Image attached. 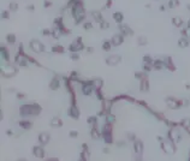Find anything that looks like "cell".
I'll list each match as a JSON object with an SVG mask.
<instances>
[{
  "instance_id": "cell-1",
  "label": "cell",
  "mask_w": 190,
  "mask_h": 161,
  "mask_svg": "<svg viewBox=\"0 0 190 161\" xmlns=\"http://www.w3.org/2000/svg\"><path fill=\"white\" fill-rule=\"evenodd\" d=\"M41 113V107L38 103H27V105L21 106L19 108V114L22 117H35Z\"/></svg>"
},
{
  "instance_id": "cell-2",
  "label": "cell",
  "mask_w": 190,
  "mask_h": 161,
  "mask_svg": "<svg viewBox=\"0 0 190 161\" xmlns=\"http://www.w3.org/2000/svg\"><path fill=\"white\" fill-rule=\"evenodd\" d=\"M71 13L73 19H75L76 24H79L81 22H83V19L85 18V11H84L82 0H78L77 3L71 7Z\"/></svg>"
},
{
  "instance_id": "cell-3",
  "label": "cell",
  "mask_w": 190,
  "mask_h": 161,
  "mask_svg": "<svg viewBox=\"0 0 190 161\" xmlns=\"http://www.w3.org/2000/svg\"><path fill=\"white\" fill-rule=\"evenodd\" d=\"M101 138H103V142L107 144H111L113 142L112 138V124L111 123H106L103 125L102 130H101Z\"/></svg>"
},
{
  "instance_id": "cell-4",
  "label": "cell",
  "mask_w": 190,
  "mask_h": 161,
  "mask_svg": "<svg viewBox=\"0 0 190 161\" xmlns=\"http://www.w3.org/2000/svg\"><path fill=\"white\" fill-rule=\"evenodd\" d=\"M161 148L162 150L166 153V154H175L176 153V144L175 142L170 139L167 137L166 139H162L161 141Z\"/></svg>"
},
{
  "instance_id": "cell-5",
  "label": "cell",
  "mask_w": 190,
  "mask_h": 161,
  "mask_svg": "<svg viewBox=\"0 0 190 161\" xmlns=\"http://www.w3.org/2000/svg\"><path fill=\"white\" fill-rule=\"evenodd\" d=\"M81 83H82V93L85 96L90 95L93 93V90H95L93 80H81Z\"/></svg>"
},
{
  "instance_id": "cell-6",
  "label": "cell",
  "mask_w": 190,
  "mask_h": 161,
  "mask_svg": "<svg viewBox=\"0 0 190 161\" xmlns=\"http://www.w3.org/2000/svg\"><path fill=\"white\" fill-rule=\"evenodd\" d=\"M166 103H167V106L171 109H177L184 105V101L183 100H177L175 97H167L166 99Z\"/></svg>"
},
{
  "instance_id": "cell-7",
  "label": "cell",
  "mask_w": 190,
  "mask_h": 161,
  "mask_svg": "<svg viewBox=\"0 0 190 161\" xmlns=\"http://www.w3.org/2000/svg\"><path fill=\"white\" fill-rule=\"evenodd\" d=\"M69 49H70V52H81L82 49H84V45L82 42V37H77V40L72 45L69 46Z\"/></svg>"
},
{
  "instance_id": "cell-8",
  "label": "cell",
  "mask_w": 190,
  "mask_h": 161,
  "mask_svg": "<svg viewBox=\"0 0 190 161\" xmlns=\"http://www.w3.org/2000/svg\"><path fill=\"white\" fill-rule=\"evenodd\" d=\"M30 48L33 49V52H35V53L45 52V46L41 44L39 40H31L30 41Z\"/></svg>"
},
{
  "instance_id": "cell-9",
  "label": "cell",
  "mask_w": 190,
  "mask_h": 161,
  "mask_svg": "<svg viewBox=\"0 0 190 161\" xmlns=\"http://www.w3.org/2000/svg\"><path fill=\"white\" fill-rule=\"evenodd\" d=\"M167 137L170 139H172L173 142H179L181 141V138H182V136H181V133L178 132L177 131V129H175V127H171L170 130H168V132H167Z\"/></svg>"
},
{
  "instance_id": "cell-10",
  "label": "cell",
  "mask_w": 190,
  "mask_h": 161,
  "mask_svg": "<svg viewBox=\"0 0 190 161\" xmlns=\"http://www.w3.org/2000/svg\"><path fill=\"white\" fill-rule=\"evenodd\" d=\"M118 28L120 30V34H123L124 36H132L134 35V30L126 24H123V23H119Z\"/></svg>"
},
{
  "instance_id": "cell-11",
  "label": "cell",
  "mask_w": 190,
  "mask_h": 161,
  "mask_svg": "<svg viewBox=\"0 0 190 161\" xmlns=\"http://www.w3.org/2000/svg\"><path fill=\"white\" fill-rule=\"evenodd\" d=\"M120 60H122V57L120 55H118V54H112V55H109L108 58L106 59V64L109 66H115L120 63Z\"/></svg>"
},
{
  "instance_id": "cell-12",
  "label": "cell",
  "mask_w": 190,
  "mask_h": 161,
  "mask_svg": "<svg viewBox=\"0 0 190 161\" xmlns=\"http://www.w3.org/2000/svg\"><path fill=\"white\" fill-rule=\"evenodd\" d=\"M135 153H136V159L141 160V156H142V152H143V143L141 139H136L135 141Z\"/></svg>"
},
{
  "instance_id": "cell-13",
  "label": "cell",
  "mask_w": 190,
  "mask_h": 161,
  "mask_svg": "<svg viewBox=\"0 0 190 161\" xmlns=\"http://www.w3.org/2000/svg\"><path fill=\"white\" fill-rule=\"evenodd\" d=\"M16 73H17V70H16L13 66H10V67H4L3 71H1V75H3L4 77H6V78L13 77Z\"/></svg>"
},
{
  "instance_id": "cell-14",
  "label": "cell",
  "mask_w": 190,
  "mask_h": 161,
  "mask_svg": "<svg viewBox=\"0 0 190 161\" xmlns=\"http://www.w3.org/2000/svg\"><path fill=\"white\" fill-rule=\"evenodd\" d=\"M123 41H124V35L123 34H115L113 35V37L111 39V42H112L113 46H120L123 44Z\"/></svg>"
},
{
  "instance_id": "cell-15",
  "label": "cell",
  "mask_w": 190,
  "mask_h": 161,
  "mask_svg": "<svg viewBox=\"0 0 190 161\" xmlns=\"http://www.w3.org/2000/svg\"><path fill=\"white\" fill-rule=\"evenodd\" d=\"M50 133L48 132H41L39 135V143H40L41 146H46L47 143L50 142Z\"/></svg>"
},
{
  "instance_id": "cell-16",
  "label": "cell",
  "mask_w": 190,
  "mask_h": 161,
  "mask_svg": "<svg viewBox=\"0 0 190 161\" xmlns=\"http://www.w3.org/2000/svg\"><path fill=\"white\" fill-rule=\"evenodd\" d=\"M42 147H34V148H33V154L35 155V158H38V159L45 158V150Z\"/></svg>"
},
{
  "instance_id": "cell-17",
  "label": "cell",
  "mask_w": 190,
  "mask_h": 161,
  "mask_svg": "<svg viewBox=\"0 0 190 161\" xmlns=\"http://www.w3.org/2000/svg\"><path fill=\"white\" fill-rule=\"evenodd\" d=\"M68 114L71 118H73V119H78V117H79V109H78L75 105H71V107L69 108Z\"/></svg>"
},
{
  "instance_id": "cell-18",
  "label": "cell",
  "mask_w": 190,
  "mask_h": 161,
  "mask_svg": "<svg viewBox=\"0 0 190 161\" xmlns=\"http://www.w3.org/2000/svg\"><path fill=\"white\" fill-rule=\"evenodd\" d=\"M90 136L93 137V138H100L101 137V132H100V130L97 129V123H95V124L91 125V129H90Z\"/></svg>"
},
{
  "instance_id": "cell-19",
  "label": "cell",
  "mask_w": 190,
  "mask_h": 161,
  "mask_svg": "<svg viewBox=\"0 0 190 161\" xmlns=\"http://www.w3.org/2000/svg\"><path fill=\"white\" fill-rule=\"evenodd\" d=\"M141 91H143V93H146V91H148L149 90V82H148V77L147 76H144L142 79H141Z\"/></svg>"
},
{
  "instance_id": "cell-20",
  "label": "cell",
  "mask_w": 190,
  "mask_h": 161,
  "mask_svg": "<svg viewBox=\"0 0 190 161\" xmlns=\"http://www.w3.org/2000/svg\"><path fill=\"white\" fill-rule=\"evenodd\" d=\"M153 69H155V70H158V71H160V70H162V69H165V61L161 60V59H156V60H154V63H153Z\"/></svg>"
},
{
  "instance_id": "cell-21",
  "label": "cell",
  "mask_w": 190,
  "mask_h": 161,
  "mask_svg": "<svg viewBox=\"0 0 190 161\" xmlns=\"http://www.w3.org/2000/svg\"><path fill=\"white\" fill-rule=\"evenodd\" d=\"M101 102H102V109H105L107 113H109V109H111V107H112L113 100H111V99H103Z\"/></svg>"
},
{
  "instance_id": "cell-22",
  "label": "cell",
  "mask_w": 190,
  "mask_h": 161,
  "mask_svg": "<svg viewBox=\"0 0 190 161\" xmlns=\"http://www.w3.org/2000/svg\"><path fill=\"white\" fill-rule=\"evenodd\" d=\"M165 69H167L170 71H175L176 70V66L173 65V63H172L171 57H167V58L165 59Z\"/></svg>"
},
{
  "instance_id": "cell-23",
  "label": "cell",
  "mask_w": 190,
  "mask_h": 161,
  "mask_svg": "<svg viewBox=\"0 0 190 161\" xmlns=\"http://www.w3.org/2000/svg\"><path fill=\"white\" fill-rule=\"evenodd\" d=\"M60 87V80L58 79V78H53V79L51 80V83H50V88L52 90H58Z\"/></svg>"
},
{
  "instance_id": "cell-24",
  "label": "cell",
  "mask_w": 190,
  "mask_h": 161,
  "mask_svg": "<svg viewBox=\"0 0 190 161\" xmlns=\"http://www.w3.org/2000/svg\"><path fill=\"white\" fill-rule=\"evenodd\" d=\"M18 124H19V126L22 127V129H24V130H30L31 126H33V123L29 120H21Z\"/></svg>"
},
{
  "instance_id": "cell-25",
  "label": "cell",
  "mask_w": 190,
  "mask_h": 161,
  "mask_svg": "<svg viewBox=\"0 0 190 161\" xmlns=\"http://www.w3.org/2000/svg\"><path fill=\"white\" fill-rule=\"evenodd\" d=\"M51 126H53V127H60V126H63V120L60 119V118H58V117H56V118H53L52 120H51Z\"/></svg>"
},
{
  "instance_id": "cell-26",
  "label": "cell",
  "mask_w": 190,
  "mask_h": 161,
  "mask_svg": "<svg viewBox=\"0 0 190 161\" xmlns=\"http://www.w3.org/2000/svg\"><path fill=\"white\" fill-rule=\"evenodd\" d=\"M178 46L181 47V48H185V47H188L189 46V39H188V37L182 36L181 39H179V41H178Z\"/></svg>"
},
{
  "instance_id": "cell-27",
  "label": "cell",
  "mask_w": 190,
  "mask_h": 161,
  "mask_svg": "<svg viewBox=\"0 0 190 161\" xmlns=\"http://www.w3.org/2000/svg\"><path fill=\"white\" fill-rule=\"evenodd\" d=\"M0 54H1V58L5 60V61H9V59H10V55H9V52H7L6 49V47H0Z\"/></svg>"
},
{
  "instance_id": "cell-28",
  "label": "cell",
  "mask_w": 190,
  "mask_h": 161,
  "mask_svg": "<svg viewBox=\"0 0 190 161\" xmlns=\"http://www.w3.org/2000/svg\"><path fill=\"white\" fill-rule=\"evenodd\" d=\"M93 84H94V87H95V89H101L103 85V80L101 78H94Z\"/></svg>"
},
{
  "instance_id": "cell-29",
  "label": "cell",
  "mask_w": 190,
  "mask_h": 161,
  "mask_svg": "<svg viewBox=\"0 0 190 161\" xmlns=\"http://www.w3.org/2000/svg\"><path fill=\"white\" fill-rule=\"evenodd\" d=\"M113 19H114L115 22L119 24V23L123 22V19H124V16H123L122 12H114V13H113Z\"/></svg>"
},
{
  "instance_id": "cell-30",
  "label": "cell",
  "mask_w": 190,
  "mask_h": 161,
  "mask_svg": "<svg viewBox=\"0 0 190 161\" xmlns=\"http://www.w3.org/2000/svg\"><path fill=\"white\" fill-rule=\"evenodd\" d=\"M172 23H173V25L177 27V28H181L182 25H183V21H182L181 17H173V18H172Z\"/></svg>"
},
{
  "instance_id": "cell-31",
  "label": "cell",
  "mask_w": 190,
  "mask_h": 161,
  "mask_svg": "<svg viewBox=\"0 0 190 161\" xmlns=\"http://www.w3.org/2000/svg\"><path fill=\"white\" fill-rule=\"evenodd\" d=\"M91 16H93V18L95 19L97 23H100L103 19L102 16H101V12H99V11H93V12H91Z\"/></svg>"
},
{
  "instance_id": "cell-32",
  "label": "cell",
  "mask_w": 190,
  "mask_h": 161,
  "mask_svg": "<svg viewBox=\"0 0 190 161\" xmlns=\"http://www.w3.org/2000/svg\"><path fill=\"white\" fill-rule=\"evenodd\" d=\"M60 35H62V31H60V29L58 28V27H54V29L52 30V36H53L54 39H59Z\"/></svg>"
},
{
  "instance_id": "cell-33",
  "label": "cell",
  "mask_w": 190,
  "mask_h": 161,
  "mask_svg": "<svg viewBox=\"0 0 190 161\" xmlns=\"http://www.w3.org/2000/svg\"><path fill=\"white\" fill-rule=\"evenodd\" d=\"M179 124H181V126L183 127V129H189L190 127V119L189 118H185V119H183Z\"/></svg>"
},
{
  "instance_id": "cell-34",
  "label": "cell",
  "mask_w": 190,
  "mask_h": 161,
  "mask_svg": "<svg viewBox=\"0 0 190 161\" xmlns=\"http://www.w3.org/2000/svg\"><path fill=\"white\" fill-rule=\"evenodd\" d=\"M64 47L63 46H60V45H56V46H53L52 47V52H54V53H64Z\"/></svg>"
},
{
  "instance_id": "cell-35",
  "label": "cell",
  "mask_w": 190,
  "mask_h": 161,
  "mask_svg": "<svg viewBox=\"0 0 190 161\" xmlns=\"http://www.w3.org/2000/svg\"><path fill=\"white\" fill-rule=\"evenodd\" d=\"M112 46H113V45H112V42H111V41L105 40V41H103V44H102V49L103 51H109Z\"/></svg>"
},
{
  "instance_id": "cell-36",
  "label": "cell",
  "mask_w": 190,
  "mask_h": 161,
  "mask_svg": "<svg viewBox=\"0 0 190 161\" xmlns=\"http://www.w3.org/2000/svg\"><path fill=\"white\" fill-rule=\"evenodd\" d=\"M147 42H148V40L146 36H138V39H137V44L140 46H146Z\"/></svg>"
},
{
  "instance_id": "cell-37",
  "label": "cell",
  "mask_w": 190,
  "mask_h": 161,
  "mask_svg": "<svg viewBox=\"0 0 190 161\" xmlns=\"http://www.w3.org/2000/svg\"><path fill=\"white\" fill-rule=\"evenodd\" d=\"M178 5H179V0H170L167 4V7L168 9H175Z\"/></svg>"
},
{
  "instance_id": "cell-38",
  "label": "cell",
  "mask_w": 190,
  "mask_h": 161,
  "mask_svg": "<svg viewBox=\"0 0 190 161\" xmlns=\"http://www.w3.org/2000/svg\"><path fill=\"white\" fill-rule=\"evenodd\" d=\"M6 41L9 42L10 45H15V42H16V36L13 34H9L6 36Z\"/></svg>"
},
{
  "instance_id": "cell-39",
  "label": "cell",
  "mask_w": 190,
  "mask_h": 161,
  "mask_svg": "<svg viewBox=\"0 0 190 161\" xmlns=\"http://www.w3.org/2000/svg\"><path fill=\"white\" fill-rule=\"evenodd\" d=\"M115 120V117L112 114V113H107L106 114V123H111V124H113Z\"/></svg>"
},
{
  "instance_id": "cell-40",
  "label": "cell",
  "mask_w": 190,
  "mask_h": 161,
  "mask_svg": "<svg viewBox=\"0 0 190 161\" xmlns=\"http://www.w3.org/2000/svg\"><path fill=\"white\" fill-rule=\"evenodd\" d=\"M153 63H154V60L152 59V57H150V55H144L143 57V64H149V65H153Z\"/></svg>"
},
{
  "instance_id": "cell-41",
  "label": "cell",
  "mask_w": 190,
  "mask_h": 161,
  "mask_svg": "<svg viewBox=\"0 0 190 161\" xmlns=\"http://www.w3.org/2000/svg\"><path fill=\"white\" fill-rule=\"evenodd\" d=\"M17 10H18V4L15 3V1L10 3V11H13V12H16Z\"/></svg>"
},
{
  "instance_id": "cell-42",
  "label": "cell",
  "mask_w": 190,
  "mask_h": 161,
  "mask_svg": "<svg viewBox=\"0 0 190 161\" xmlns=\"http://www.w3.org/2000/svg\"><path fill=\"white\" fill-rule=\"evenodd\" d=\"M144 76H147L146 71H144V72H136V73H135V78H137L138 80H141L142 78L144 77Z\"/></svg>"
},
{
  "instance_id": "cell-43",
  "label": "cell",
  "mask_w": 190,
  "mask_h": 161,
  "mask_svg": "<svg viewBox=\"0 0 190 161\" xmlns=\"http://www.w3.org/2000/svg\"><path fill=\"white\" fill-rule=\"evenodd\" d=\"M99 24H100V28H101V29H107L109 27V24L106 22V21H105V19H102V21H101Z\"/></svg>"
},
{
  "instance_id": "cell-44",
  "label": "cell",
  "mask_w": 190,
  "mask_h": 161,
  "mask_svg": "<svg viewBox=\"0 0 190 161\" xmlns=\"http://www.w3.org/2000/svg\"><path fill=\"white\" fill-rule=\"evenodd\" d=\"M95 91H96V96H97V99L100 100V101H102L105 97H103L102 93H101V89H95Z\"/></svg>"
},
{
  "instance_id": "cell-45",
  "label": "cell",
  "mask_w": 190,
  "mask_h": 161,
  "mask_svg": "<svg viewBox=\"0 0 190 161\" xmlns=\"http://www.w3.org/2000/svg\"><path fill=\"white\" fill-rule=\"evenodd\" d=\"M88 123H89V124H95V123H97V119H96V117H89L88 118Z\"/></svg>"
},
{
  "instance_id": "cell-46",
  "label": "cell",
  "mask_w": 190,
  "mask_h": 161,
  "mask_svg": "<svg viewBox=\"0 0 190 161\" xmlns=\"http://www.w3.org/2000/svg\"><path fill=\"white\" fill-rule=\"evenodd\" d=\"M153 69V65H149V64H143V70L146 72H149Z\"/></svg>"
},
{
  "instance_id": "cell-47",
  "label": "cell",
  "mask_w": 190,
  "mask_h": 161,
  "mask_svg": "<svg viewBox=\"0 0 190 161\" xmlns=\"http://www.w3.org/2000/svg\"><path fill=\"white\" fill-rule=\"evenodd\" d=\"M83 28L85 29V30H88V29H91V28H93V24H91L90 22H85L83 24Z\"/></svg>"
},
{
  "instance_id": "cell-48",
  "label": "cell",
  "mask_w": 190,
  "mask_h": 161,
  "mask_svg": "<svg viewBox=\"0 0 190 161\" xmlns=\"http://www.w3.org/2000/svg\"><path fill=\"white\" fill-rule=\"evenodd\" d=\"M10 17V13H9V11H3L1 12V18H5V19H7Z\"/></svg>"
},
{
  "instance_id": "cell-49",
  "label": "cell",
  "mask_w": 190,
  "mask_h": 161,
  "mask_svg": "<svg viewBox=\"0 0 190 161\" xmlns=\"http://www.w3.org/2000/svg\"><path fill=\"white\" fill-rule=\"evenodd\" d=\"M42 35H45V36H48V35H52V31H51L50 29H44V30H42Z\"/></svg>"
},
{
  "instance_id": "cell-50",
  "label": "cell",
  "mask_w": 190,
  "mask_h": 161,
  "mask_svg": "<svg viewBox=\"0 0 190 161\" xmlns=\"http://www.w3.org/2000/svg\"><path fill=\"white\" fill-rule=\"evenodd\" d=\"M78 58H79V57H78V52H71V59L77 60Z\"/></svg>"
},
{
  "instance_id": "cell-51",
  "label": "cell",
  "mask_w": 190,
  "mask_h": 161,
  "mask_svg": "<svg viewBox=\"0 0 190 161\" xmlns=\"http://www.w3.org/2000/svg\"><path fill=\"white\" fill-rule=\"evenodd\" d=\"M77 136H78V132H77V131H70V137H72V138H76Z\"/></svg>"
},
{
  "instance_id": "cell-52",
  "label": "cell",
  "mask_w": 190,
  "mask_h": 161,
  "mask_svg": "<svg viewBox=\"0 0 190 161\" xmlns=\"http://www.w3.org/2000/svg\"><path fill=\"white\" fill-rule=\"evenodd\" d=\"M128 137H130V138H129L130 141H134V142L136 141V139H135V135H134V133H128Z\"/></svg>"
},
{
  "instance_id": "cell-53",
  "label": "cell",
  "mask_w": 190,
  "mask_h": 161,
  "mask_svg": "<svg viewBox=\"0 0 190 161\" xmlns=\"http://www.w3.org/2000/svg\"><path fill=\"white\" fill-rule=\"evenodd\" d=\"M112 6V0H107V3H106V9H109V7Z\"/></svg>"
},
{
  "instance_id": "cell-54",
  "label": "cell",
  "mask_w": 190,
  "mask_h": 161,
  "mask_svg": "<svg viewBox=\"0 0 190 161\" xmlns=\"http://www.w3.org/2000/svg\"><path fill=\"white\" fill-rule=\"evenodd\" d=\"M51 5H52V3H51V1H48V0H46V1H45V7H50Z\"/></svg>"
},
{
  "instance_id": "cell-55",
  "label": "cell",
  "mask_w": 190,
  "mask_h": 161,
  "mask_svg": "<svg viewBox=\"0 0 190 161\" xmlns=\"http://www.w3.org/2000/svg\"><path fill=\"white\" fill-rule=\"evenodd\" d=\"M17 97H18V99H24L25 95H24V94H22V93H18V94H17Z\"/></svg>"
},
{
  "instance_id": "cell-56",
  "label": "cell",
  "mask_w": 190,
  "mask_h": 161,
  "mask_svg": "<svg viewBox=\"0 0 190 161\" xmlns=\"http://www.w3.org/2000/svg\"><path fill=\"white\" fill-rule=\"evenodd\" d=\"M85 49H87L88 53H93L94 52V48H93V47H88V48H85Z\"/></svg>"
},
{
  "instance_id": "cell-57",
  "label": "cell",
  "mask_w": 190,
  "mask_h": 161,
  "mask_svg": "<svg viewBox=\"0 0 190 161\" xmlns=\"http://www.w3.org/2000/svg\"><path fill=\"white\" fill-rule=\"evenodd\" d=\"M27 9H28L29 11H34L35 7H34V5H29V6H27Z\"/></svg>"
},
{
  "instance_id": "cell-58",
  "label": "cell",
  "mask_w": 190,
  "mask_h": 161,
  "mask_svg": "<svg viewBox=\"0 0 190 161\" xmlns=\"http://www.w3.org/2000/svg\"><path fill=\"white\" fill-rule=\"evenodd\" d=\"M118 146H122V147H124V146H125V142H118Z\"/></svg>"
},
{
  "instance_id": "cell-59",
  "label": "cell",
  "mask_w": 190,
  "mask_h": 161,
  "mask_svg": "<svg viewBox=\"0 0 190 161\" xmlns=\"http://www.w3.org/2000/svg\"><path fill=\"white\" fill-rule=\"evenodd\" d=\"M187 28H188V30H190V19L188 21V24H187Z\"/></svg>"
},
{
  "instance_id": "cell-60",
  "label": "cell",
  "mask_w": 190,
  "mask_h": 161,
  "mask_svg": "<svg viewBox=\"0 0 190 161\" xmlns=\"http://www.w3.org/2000/svg\"><path fill=\"white\" fill-rule=\"evenodd\" d=\"M6 133H7V135H12V131H11V130H9Z\"/></svg>"
},
{
  "instance_id": "cell-61",
  "label": "cell",
  "mask_w": 190,
  "mask_h": 161,
  "mask_svg": "<svg viewBox=\"0 0 190 161\" xmlns=\"http://www.w3.org/2000/svg\"><path fill=\"white\" fill-rule=\"evenodd\" d=\"M188 9H189V11H190V4H189V5H188Z\"/></svg>"
}]
</instances>
